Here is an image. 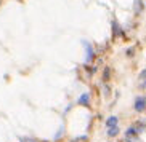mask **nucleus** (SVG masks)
Masks as SVG:
<instances>
[{
    "label": "nucleus",
    "instance_id": "obj_10",
    "mask_svg": "<svg viewBox=\"0 0 146 142\" xmlns=\"http://www.w3.org/2000/svg\"><path fill=\"white\" fill-rule=\"evenodd\" d=\"M127 56H133V50H129V51H127Z\"/></svg>",
    "mask_w": 146,
    "mask_h": 142
},
{
    "label": "nucleus",
    "instance_id": "obj_11",
    "mask_svg": "<svg viewBox=\"0 0 146 142\" xmlns=\"http://www.w3.org/2000/svg\"><path fill=\"white\" fill-rule=\"evenodd\" d=\"M71 142H79V139H72V141H71Z\"/></svg>",
    "mask_w": 146,
    "mask_h": 142
},
{
    "label": "nucleus",
    "instance_id": "obj_4",
    "mask_svg": "<svg viewBox=\"0 0 146 142\" xmlns=\"http://www.w3.org/2000/svg\"><path fill=\"white\" fill-rule=\"evenodd\" d=\"M120 133V128L119 126H112V128H108L106 134H108V137H116V136H119Z\"/></svg>",
    "mask_w": 146,
    "mask_h": 142
},
{
    "label": "nucleus",
    "instance_id": "obj_1",
    "mask_svg": "<svg viewBox=\"0 0 146 142\" xmlns=\"http://www.w3.org/2000/svg\"><path fill=\"white\" fill-rule=\"evenodd\" d=\"M133 110L137 113H145L146 112V96H138L133 101Z\"/></svg>",
    "mask_w": 146,
    "mask_h": 142
},
{
    "label": "nucleus",
    "instance_id": "obj_5",
    "mask_svg": "<svg viewBox=\"0 0 146 142\" xmlns=\"http://www.w3.org/2000/svg\"><path fill=\"white\" fill-rule=\"evenodd\" d=\"M103 82L106 83V82H109V80H111V69H109V67H104V70H103Z\"/></svg>",
    "mask_w": 146,
    "mask_h": 142
},
{
    "label": "nucleus",
    "instance_id": "obj_9",
    "mask_svg": "<svg viewBox=\"0 0 146 142\" xmlns=\"http://www.w3.org/2000/svg\"><path fill=\"white\" fill-rule=\"evenodd\" d=\"M140 88H146V80H143L141 85H140Z\"/></svg>",
    "mask_w": 146,
    "mask_h": 142
},
{
    "label": "nucleus",
    "instance_id": "obj_3",
    "mask_svg": "<svg viewBox=\"0 0 146 142\" xmlns=\"http://www.w3.org/2000/svg\"><path fill=\"white\" fill-rule=\"evenodd\" d=\"M104 126L106 128H112V126H119V116L117 115H109L104 121Z\"/></svg>",
    "mask_w": 146,
    "mask_h": 142
},
{
    "label": "nucleus",
    "instance_id": "obj_2",
    "mask_svg": "<svg viewBox=\"0 0 146 142\" xmlns=\"http://www.w3.org/2000/svg\"><path fill=\"white\" fill-rule=\"evenodd\" d=\"M90 102H92V98H90L88 93L80 94V98L77 99V104H79V105H84V107H90Z\"/></svg>",
    "mask_w": 146,
    "mask_h": 142
},
{
    "label": "nucleus",
    "instance_id": "obj_7",
    "mask_svg": "<svg viewBox=\"0 0 146 142\" xmlns=\"http://www.w3.org/2000/svg\"><path fill=\"white\" fill-rule=\"evenodd\" d=\"M138 78H140V80H146V69H143L141 72L138 73Z\"/></svg>",
    "mask_w": 146,
    "mask_h": 142
},
{
    "label": "nucleus",
    "instance_id": "obj_6",
    "mask_svg": "<svg viewBox=\"0 0 146 142\" xmlns=\"http://www.w3.org/2000/svg\"><path fill=\"white\" fill-rule=\"evenodd\" d=\"M92 59H93V50L90 45H87V62H90Z\"/></svg>",
    "mask_w": 146,
    "mask_h": 142
},
{
    "label": "nucleus",
    "instance_id": "obj_8",
    "mask_svg": "<svg viewBox=\"0 0 146 142\" xmlns=\"http://www.w3.org/2000/svg\"><path fill=\"white\" fill-rule=\"evenodd\" d=\"M104 96H109V86L104 85Z\"/></svg>",
    "mask_w": 146,
    "mask_h": 142
}]
</instances>
